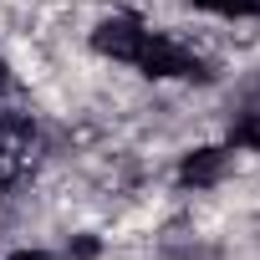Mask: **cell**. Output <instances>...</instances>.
Returning a JSON list of instances; mask_svg holds the SVG:
<instances>
[{
  "label": "cell",
  "instance_id": "6da1fadb",
  "mask_svg": "<svg viewBox=\"0 0 260 260\" xmlns=\"http://www.w3.org/2000/svg\"><path fill=\"white\" fill-rule=\"evenodd\" d=\"M133 61H138L148 77H209L204 61H199L189 46H179L174 36H164V31H143V46H138Z\"/></svg>",
  "mask_w": 260,
  "mask_h": 260
},
{
  "label": "cell",
  "instance_id": "7a4b0ae2",
  "mask_svg": "<svg viewBox=\"0 0 260 260\" xmlns=\"http://www.w3.org/2000/svg\"><path fill=\"white\" fill-rule=\"evenodd\" d=\"M92 46L112 61H133L138 46H143V21L138 16H107L97 31H92Z\"/></svg>",
  "mask_w": 260,
  "mask_h": 260
},
{
  "label": "cell",
  "instance_id": "3957f363",
  "mask_svg": "<svg viewBox=\"0 0 260 260\" xmlns=\"http://www.w3.org/2000/svg\"><path fill=\"white\" fill-rule=\"evenodd\" d=\"M179 179H184L189 189L219 184V179H224V148H194V153L179 164Z\"/></svg>",
  "mask_w": 260,
  "mask_h": 260
},
{
  "label": "cell",
  "instance_id": "277c9868",
  "mask_svg": "<svg viewBox=\"0 0 260 260\" xmlns=\"http://www.w3.org/2000/svg\"><path fill=\"white\" fill-rule=\"evenodd\" d=\"M204 11H219V16H260V0H194Z\"/></svg>",
  "mask_w": 260,
  "mask_h": 260
},
{
  "label": "cell",
  "instance_id": "5b68a950",
  "mask_svg": "<svg viewBox=\"0 0 260 260\" xmlns=\"http://www.w3.org/2000/svg\"><path fill=\"white\" fill-rule=\"evenodd\" d=\"M240 148H260V112L255 117H245V122H235V133H230Z\"/></svg>",
  "mask_w": 260,
  "mask_h": 260
},
{
  "label": "cell",
  "instance_id": "8992f818",
  "mask_svg": "<svg viewBox=\"0 0 260 260\" xmlns=\"http://www.w3.org/2000/svg\"><path fill=\"white\" fill-rule=\"evenodd\" d=\"M72 255H77V260H92V255H97V240H77Z\"/></svg>",
  "mask_w": 260,
  "mask_h": 260
},
{
  "label": "cell",
  "instance_id": "52a82bcc",
  "mask_svg": "<svg viewBox=\"0 0 260 260\" xmlns=\"http://www.w3.org/2000/svg\"><path fill=\"white\" fill-rule=\"evenodd\" d=\"M11 260H51V255H46V250H16Z\"/></svg>",
  "mask_w": 260,
  "mask_h": 260
},
{
  "label": "cell",
  "instance_id": "ba28073f",
  "mask_svg": "<svg viewBox=\"0 0 260 260\" xmlns=\"http://www.w3.org/2000/svg\"><path fill=\"white\" fill-rule=\"evenodd\" d=\"M11 87V72H6V61H0V92H6Z\"/></svg>",
  "mask_w": 260,
  "mask_h": 260
}]
</instances>
